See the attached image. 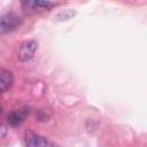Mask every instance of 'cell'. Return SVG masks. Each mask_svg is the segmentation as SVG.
I'll return each instance as SVG.
<instances>
[{
    "instance_id": "obj_7",
    "label": "cell",
    "mask_w": 147,
    "mask_h": 147,
    "mask_svg": "<svg viewBox=\"0 0 147 147\" xmlns=\"http://www.w3.org/2000/svg\"><path fill=\"white\" fill-rule=\"evenodd\" d=\"M0 113H1V107H0Z\"/></svg>"
},
{
    "instance_id": "obj_1",
    "label": "cell",
    "mask_w": 147,
    "mask_h": 147,
    "mask_svg": "<svg viewBox=\"0 0 147 147\" xmlns=\"http://www.w3.org/2000/svg\"><path fill=\"white\" fill-rule=\"evenodd\" d=\"M22 23V18L15 13H6L0 15V34H5L16 30Z\"/></svg>"
},
{
    "instance_id": "obj_4",
    "label": "cell",
    "mask_w": 147,
    "mask_h": 147,
    "mask_svg": "<svg viewBox=\"0 0 147 147\" xmlns=\"http://www.w3.org/2000/svg\"><path fill=\"white\" fill-rule=\"evenodd\" d=\"M28 115H29V108L28 107H22V108L15 109L14 111H11L8 115V123L13 126H17L22 122H24V119L26 118Z\"/></svg>"
},
{
    "instance_id": "obj_3",
    "label": "cell",
    "mask_w": 147,
    "mask_h": 147,
    "mask_svg": "<svg viewBox=\"0 0 147 147\" xmlns=\"http://www.w3.org/2000/svg\"><path fill=\"white\" fill-rule=\"evenodd\" d=\"M37 51V42L34 40H26L24 41L18 51V59L23 62L31 60Z\"/></svg>"
},
{
    "instance_id": "obj_6",
    "label": "cell",
    "mask_w": 147,
    "mask_h": 147,
    "mask_svg": "<svg viewBox=\"0 0 147 147\" xmlns=\"http://www.w3.org/2000/svg\"><path fill=\"white\" fill-rule=\"evenodd\" d=\"M13 80H14V77L11 71L0 68V92L7 91L11 86Z\"/></svg>"
},
{
    "instance_id": "obj_2",
    "label": "cell",
    "mask_w": 147,
    "mask_h": 147,
    "mask_svg": "<svg viewBox=\"0 0 147 147\" xmlns=\"http://www.w3.org/2000/svg\"><path fill=\"white\" fill-rule=\"evenodd\" d=\"M24 144L26 147H59L31 130H26L24 132Z\"/></svg>"
},
{
    "instance_id": "obj_5",
    "label": "cell",
    "mask_w": 147,
    "mask_h": 147,
    "mask_svg": "<svg viewBox=\"0 0 147 147\" xmlns=\"http://www.w3.org/2000/svg\"><path fill=\"white\" fill-rule=\"evenodd\" d=\"M22 6H24L26 9H31L34 11H44V10H49L54 6V2H51V1H23Z\"/></svg>"
}]
</instances>
